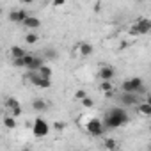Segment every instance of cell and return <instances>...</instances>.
<instances>
[{
  "instance_id": "cell-1",
  "label": "cell",
  "mask_w": 151,
  "mask_h": 151,
  "mask_svg": "<svg viewBox=\"0 0 151 151\" xmlns=\"http://www.w3.org/2000/svg\"><path fill=\"white\" fill-rule=\"evenodd\" d=\"M128 121H130V116L124 109H112L110 112H107V116L103 119V126L109 130H114V128L126 124Z\"/></svg>"
},
{
  "instance_id": "cell-2",
  "label": "cell",
  "mask_w": 151,
  "mask_h": 151,
  "mask_svg": "<svg viewBox=\"0 0 151 151\" xmlns=\"http://www.w3.org/2000/svg\"><path fill=\"white\" fill-rule=\"evenodd\" d=\"M29 80L32 86L39 87V89H50L52 87V78H46V77H41L37 71H30L29 73Z\"/></svg>"
},
{
  "instance_id": "cell-3",
  "label": "cell",
  "mask_w": 151,
  "mask_h": 151,
  "mask_svg": "<svg viewBox=\"0 0 151 151\" xmlns=\"http://www.w3.org/2000/svg\"><path fill=\"white\" fill-rule=\"evenodd\" d=\"M32 132H34L36 137L43 139V137H46V135L50 133V124H48L43 117H36V121H34V124H32Z\"/></svg>"
},
{
  "instance_id": "cell-4",
  "label": "cell",
  "mask_w": 151,
  "mask_h": 151,
  "mask_svg": "<svg viewBox=\"0 0 151 151\" xmlns=\"http://www.w3.org/2000/svg\"><path fill=\"white\" fill-rule=\"evenodd\" d=\"M87 132H89L93 137H100V135H103V133H105L103 121H101V119H96V117L89 119V123H87Z\"/></svg>"
},
{
  "instance_id": "cell-5",
  "label": "cell",
  "mask_w": 151,
  "mask_h": 151,
  "mask_svg": "<svg viewBox=\"0 0 151 151\" xmlns=\"http://www.w3.org/2000/svg\"><path fill=\"white\" fill-rule=\"evenodd\" d=\"M114 75H116V69H114V66H110V64H103V66L100 68V71H98L100 80H112Z\"/></svg>"
},
{
  "instance_id": "cell-6",
  "label": "cell",
  "mask_w": 151,
  "mask_h": 151,
  "mask_svg": "<svg viewBox=\"0 0 151 151\" xmlns=\"http://www.w3.org/2000/svg\"><path fill=\"white\" fill-rule=\"evenodd\" d=\"M27 16H29L27 9H16V11H11L9 13V22L11 23H22Z\"/></svg>"
},
{
  "instance_id": "cell-7",
  "label": "cell",
  "mask_w": 151,
  "mask_h": 151,
  "mask_svg": "<svg viewBox=\"0 0 151 151\" xmlns=\"http://www.w3.org/2000/svg\"><path fill=\"white\" fill-rule=\"evenodd\" d=\"M135 27L139 29V34H140V36L149 34V30H151V20H149V18H139V20L135 22Z\"/></svg>"
},
{
  "instance_id": "cell-8",
  "label": "cell",
  "mask_w": 151,
  "mask_h": 151,
  "mask_svg": "<svg viewBox=\"0 0 151 151\" xmlns=\"http://www.w3.org/2000/svg\"><path fill=\"white\" fill-rule=\"evenodd\" d=\"M119 100H121V103H123L124 107H132V105H137L139 94H135V93H123V96H121Z\"/></svg>"
},
{
  "instance_id": "cell-9",
  "label": "cell",
  "mask_w": 151,
  "mask_h": 151,
  "mask_svg": "<svg viewBox=\"0 0 151 151\" xmlns=\"http://www.w3.org/2000/svg\"><path fill=\"white\" fill-rule=\"evenodd\" d=\"M22 23H23V27H27V29H30V30H37V29L41 27V20H39L37 16H27Z\"/></svg>"
},
{
  "instance_id": "cell-10",
  "label": "cell",
  "mask_w": 151,
  "mask_h": 151,
  "mask_svg": "<svg viewBox=\"0 0 151 151\" xmlns=\"http://www.w3.org/2000/svg\"><path fill=\"white\" fill-rule=\"evenodd\" d=\"M6 105H7V109H11V112H13L14 117L22 116V105L18 103V100H14V98H7V100H6Z\"/></svg>"
},
{
  "instance_id": "cell-11",
  "label": "cell",
  "mask_w": 151,
  "mask_h": 151,
  "mask_svg": "<svg viewBox=\"0 0 151 151\" xmlns=\"http://www.w3.org/2000/svg\"><path fill=\"white\" fill-rule=\"evenodd\" d=\"M78 52H80V55H82V57H89V55H93V52H94V46H93L91 43H86V41H82V43L78 45Z\"/></svg>"
},
{
  "instance_id": "cell-12",
  "label": "cell",
  "mask_w": 151,
  "mask_h": 151,
  "mask_svg": "<svg viewBox=\"0 0 151 151\" xmlns=\"http://www.w3.org/2000/svg\"><path fill=\"white\" fill-rule=\"evenodd\" d=\"M137 112L144 114V116H151V103L149 101H137Z\"/></svg>"
},
{
  "instance_id": "cell-13",
  "label": "cell",
  "mask_w": 151,
  "mask_h": 151,
  "mask_svg": "<svg viewBox=\"0 0 151 151\" xmlns=\"http://www.w3.org/2000/svg\"><path fill=\"white\" fill-rule=\"evenodd\" d=\"M32 109L37 110V112H43V110L48 109V103H46L45 100H41V98H36V100L32 101Z\"/></svg>"
},
{
  "instance_id": "cell-14",
  "label": "cell",
  "mask_w": 151,
  "mask_h": 151,
  "mask_svg": "<svg viewBox=\"0 0 151 151\" xmlns=\"http://www.w3.org/2000/svg\"><path fill=\"white\" fill-rule=\"evenodd\" d=\"M37 73L41 75V77H46V78H52V68L50 66H45V64H41L39 68H37Z\"/></svg>"
},
{
  "instance_id": "cell-15",
  "label": "cell",
  "mask_w": 151,
  "mask_h": 151,
  "mask_svg": "<svg viewBox=\"0 0 151 151\" xmlns=\"http://www.w3.org/2000/svg\"><path fill=\"white\" fill-rule=\"evenodd\" d=\"M41 64H45V59H43V57H37V55H34V59H32V64H30L29 71H37V68H39Z\"/></svg>"
},
{
  "instance_id": "cell-16",
  "label": "cell",
  "mask_w": 151,
  "mask_h": 151,
  "mask_svg": "<svg viewBox=\"0 0 151 151\" xmlns=\"http://www.w3.org/2000/svg\"><path fill=\"white\" fill-rule=\"evenodd\" d=\"M2 123H4V126L6 128H14L16 126V117L14 116H7V117H2Z\"/></svg>"
},
{
  "instance_id": "cell-17",
  "label": "cell",
  "mask_w": 151,
  "mask_h": 151,
  "mask_svg": "<svg viewBox=\"0 0 151 151\" xmlns=\"http://www.w3.org/2000/svg\"><path fill=\"white\" fill-rule=\"evenodd\" d=\"M25 41H27L29 45H36V43L39 41V36H37V32H36V30H32V32H29V34L25 36Z\"/></svg>"
},
{
  "instance_id": "cell-18",
  "label": "cell",
  "mask_w": 151,
  "mask_h": 151,
  "mask_svg": "<svg viewBox=\"0 0 151 151\" xmlns=\"http://www.w3.org/2000/svg\"><path fill=\"white\" fill-rule=\"evenodd\" d=\"M27 52L22 48V46H13L11 48V55H13V59H16V57H23Z\"/></svg>"
},
{
  "instance_id": "cell-19",
  "label": "cell",
  "mask_w": 151,
  "mask_h": 151,
  "mask_svg": "<svg viewBox=\"0 0 151 151\" xmlns=\"http://www.w3.org/2000/svg\"><path fill=\"white\" fill-rule=\"evenodd\" d=\"M100 89H101L103 93L114 91V89H112V80H101V84H100Z\"/></svg>"
},
{
  "instance_id": "cell-20",
  "label": "cell",
  "mask_w": 151,
  "mask_h": 151,
  "mask_svg": "<svg viewBox=\"0 0 151 151\" xmlns=\"http://www.w3.org/2000/svg\"><path fill=\"white\" fill-rule=\"evenodd\" d=\"M103 146H105L107 149H116V147H117L116 140H114V139H110V137H107V139L103 140Z\"/></svg>"
},
{
  "instance_id": "cell-21",
  "label": "cell",
  "mask_w": 151,
  "mask_h": 151,
  "mask_svg": "<svg viewBox=\"0 0 151 151\" xmlns=\"http://www.w3.org/2000/svg\"><path fill=\"white\" fill-rule=\"evenodd\" d=\"M80 101H82V105H84L86 109H91V107H94V100H93V98H89V94H87L86 98H82Z\"/></svg>"
},
{
  "instance_id": "cell-22",
  "label": "cell",
  "mask_w": 151,
  "mask_h": 151,
  "mask_svg": "<svg viewBox=\"0 0 151 151\" xmlns=\"http://www.w3.org/2000/svg\"><path fill=\"white\" fill-rule=\"evenodd\" d=\"M32 59H34V55H30V53H25L23 55V68H30V64H32Z\"/></svg>"
},
{
  "instance_id": "cell-23",
  "label": "cell",
  "mask_w": 151,
  "mask_h": 151,
  "mask_svg": "<svg viewBox=\"0 0 151 151\" xmlns=\"http://www.w3.org/2000/svg\"><path fill=\"white\" fill-rule=\"evenodd\" d=\"M66 126H68V124H66L64 121H55V123H53V128H55L57 132H62V130H66Z\"/></svg>"
},
{
  "instance_id": "cell-24",
  "label": "cell",
  "mask_w": 151,
  "mask_h": 151,
  "mask_svg": "<svg viewBox=\"0 0 151 151\" xmlns=\"http://www.w3.org/2000/svg\"><path fill=\"white\" fill-rule=\"evenodd\" d=\"M128 34H130L132 37H137V36H140V34H139V29L135 27V23H133V25H132V27L128 29Z\"/></svg>"
},
{
  "instance_id": "cell-25",
  "label": "cell",
  "mask_w": 151,
  "mask_h": 151,
  "mask_svg": "<svg viewBox=\"0 0 151 151\" xmlns=\"http://www.w3.org/2000/svg\"><path fill=\"white\" fill-rule=\"evenodd\" d=\"M13 66H14V68H23V57L13 59Z\"/></svg>"
},
{
  "instance_id": "cell-26",
  "label": "cell",
  "mask_w": 151,
  "mask_h": 151,
  "mask_svg": "<svg viewBox=\"0 0 151 151\" xmlns=\"http://www.w3.org/2000/svg\"><path fill=\"white\" fill-rule=\"evenodd\" d=\"M86 96H87V91H84V89H78L77 93H75V98H77V100H82Z\"/></svg>"
},
{
  "instance_id": "cell-27",
  "label": "cell",
  "mask_w": 151,
  "mask_h": 151,
  "mask_svg": "<svg viewBox=\"0 0 151 151\" xmlns=\"http://www.w3.org/2000/svg\"><path fill=\"white\" fill-rule=\"evenodd\" d=\"M52 4H53V7H62V6H66V0H52Z\"/></svg>"
},
{
  "instance_id": "cell-28",
  "label": "cell",
  "mask_w": 151,
  "mask_h": 151,
  "mask_svg": "<svg viewBox=\"0 0 151 151\" xmlns=\"http://www.w3.org/2000/svg\"><path fill=\"white\" fill-rule=\"evenodd\" d=\"M46 57L48 59H57V52L55 50H46Z\"/></svg>"
},
{
  "instance_id": "cell-29",
  "label": "cell",
  "mask_w": 151,
  "mask_h": 151,
  "mask_svg": "<svg viewBox=\"0 0 151 151\" xmlns=\"http://www.w3.org/2000/svg\"><path fill=\"white\" fill-rule=\"evenodd\" d=\"M20 2H22V4H32L34 0H20Z\"/></svg>"
},
{
  "instance_id": "cell-30",
  "label": "cell",
  "mask_w": 151,
  "mask_h": 151,
  "mask_svg": "<svg viewBox=\"0 0 151 151\" xmlns=\"http://www.w3.org/2000/svg\"><path fill=\"white\" fill-rule=\"evenodd\" d=\"M137 2H146V0H137Z\"/></svg>"
},
{
  "instance_id": "cell-31",
  "label": "cell",
  "mask_w": 151,
  "mask_h": 151,
  "mask_svg": "<svg viewBox=\"0 0 151 151\" xmlns=\"http://www.w3.org/2000/svg\"><path fill=\"white\" fill-rule=\"evenodd\" d=\"M0 121H2V114H0Z\"/></svg>"
}]
</instances>
